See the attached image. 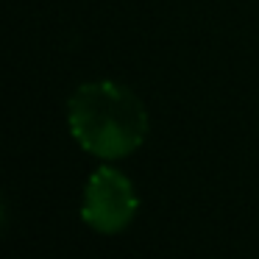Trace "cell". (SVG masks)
<instances>
[{
	"instance_id": "1",
	"label": "cell",
	"mask_w": 259,
	"mask_h": 259,
	"mask_svg": "<svg viewBox=\"0 0 259 259\" xmlns=\"http://www.w3.org/2000/svg\"><path fill=\"white\" fill-rule=\"evenodd\" d=\"M73 140L98 159H123L148 137V112L134 90L114 81L81 84L67 103Z\"/></svg>"
},
{
	"instance_id": "2",
	"label": "cell",
	"mask_w": 259,
	"mask_h": 259,
	"mask_svg": "<svg viewBox=\"0 0 259 259\" xmlns=\"http://www.w3.org/2000/svg\"><path fill=\"white\" fill-rule=\"evenodd\" d=\"M137 192L128 176L114 167H98L84 187L81 218L98 234H120L137 214Z\"/></svg>"
}]
</instances>
